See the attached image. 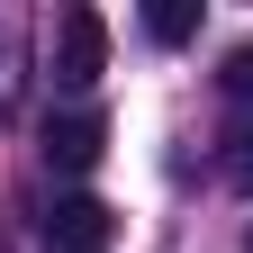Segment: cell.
Returning <instances> with one entry per match:
<instances>
[{
  "label": "cell",
  "instance_id": "6da1fadb",
  "mask_svg": "<svg viewBox=\"0 0 253 253\" xmlns=\"http://www.w3.org/2000/svg\"><path fill=\"white\" fill-rule=\"evenodd\" d=\"M100 73H109V18L73 0V9L54 18V45H45V82L63 90V100H82V90L100 82Z\"/></svg>",
  "mask_w": 253,
  "mask_h": 253
},
{
  "label": "cell",
  "instance_id": "7a4b0ae2",
  "mask_svg": "<svg viewBox=\"0 0 253 253\" xmlns=\"http://www.w3.org/2000/svg\"><path fill=\"white\" fill-rule=\"evenodd\" d=\"M37 244H45V253H109V244H118V217H109L100 199H82V190H73V199L45 208Z\"/></svg>",
  "mask_w": 253,
  "mask_h": 253
},
{
  "label": "cell",
  "instance_id": "3957f363",
  "mask_svg": "<svg viewBox=\"0 0 253 253\" xmlns=\"http://www.w3.org/2000/svg\"><path fill=\"white\" fill-rule=\"evenodd\" d=\"M100 145H109V126L90 118V109H54V118H45V163H54V172H90Z\"/></svg>",
  "mask_w": 253,
  "mask_h": 253
},
{
  "label": "cell",
  "instance_id": "277c9868",
  "mask_svg": "<svg viewBox=\"0 0 253 253\" xmlns=\"http://www.w3.org/2000/svg\"><path fill=\"white\" fill-rule=\"evenodd\" d=\"M145 37L154 45H190V37H199V0H154V9H145Z\"/></svg>",
  "mask_w": 253,
  "mask_h": 253
},
{
  "label": "cell",
  "instance_id": "5b68a950",
  "mask_svg": "<svg viewBox=\"0 0 253 253\" xmlns=\"http://www.w3.org/2000/svg\"><path fill=\"white\" fill-rule=\"evenodd\" d=\"M217 90H226V100H235V109L253 118V45H235V54H226V73H217Z\"/></svg>",
  "mask_w": 253,
  "mask_h": 253
},
{
  "label": "cell",
  "instance_id": "8992f818",
  "mask_svg": "<svg viewBox=\"0 0 253 253\" xmlns=\"http://www.w3.org/2000/svg\"><path fill=\"white\" fill-rule=\"evenodd\" d=\"M226 181L253 190V118H235V136H226Z\"/></svg>",
  "mask_w": 253,
  "mask_h": 253
},
{
  "label": "cell",
  "instance_id": "52a82bcc",
  "mask_svg": "<svg viewBox=\"0 0 253 253\" xmlns=\"http://www.w3.org/2000/svg\"><path fill=\"white\" fill-rule=\"evenodd\" d=\"M244 253H253V235H244Z\"/></svg>",
  "mask_w": 253,
  "mask_h": 253
}]
</instances>
